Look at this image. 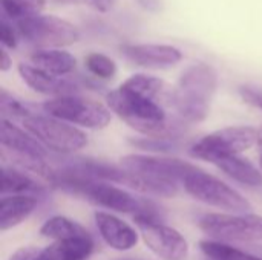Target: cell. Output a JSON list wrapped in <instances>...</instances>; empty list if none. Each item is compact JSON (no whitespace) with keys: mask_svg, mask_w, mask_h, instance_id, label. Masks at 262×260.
I'll list each match as a JSON object with an SVG mask.
<instances>
[{"mask_svg":"<svg viewBox=\"0 0 262 260\" xmlns=\"http://www.w3.org/2000/svg\"><path fill=\"white\" fill-rule=\"evenodd\" d=\"M51 185L66 193L81 196L89 202L107 210L158 219V211H157L158 208L154 205V202L137 198L127 190L120 188L111 182H103L88 178L71 164L54 173V179Z\"/></svg>","mask_w":262,"mask_h":260,"instance_id":"1","label":"cell"},{"mask_svg":"<svg viewBox=\"0 0 262 260\" xmlns=\"http://www.w3.org/2000/svg\"><path fill=\"white\" fill-rule=\"evenodd\" d=\"M107 107L130 129L147 136L177 139L183 133L184 121L170 118L158 101L135 93L123 86L106 95Z\"/></svg>","mask_w":262,"mask_h":260,"instance_id":"2","label":"cell"},{"mask_svg":"<svg viewBox=\"0 0 262 260\" xmlns=\"http://www.w3.org/2000/svg\"><path fill=\"white\" fill-rule=\"evenodd\" d=\"M120 166L132 175V190L163 198L177 196L186 175L196 167L181 159L150 155H126Z\"/></svg>","mask_w":262,"mask_h":260,"instance_id":"3","label":"cell"},{"mask_svg":"<svg viewBox=\"0 0 262 260\" xmlns=\"http://www.w3.org/2000/svg\"><path fill=\"white\" fill-rule=\"evenodd\" d=\"M218 87L216 70L206 63L189 66L172 92V109L184 123H201L209 115Z\"/></svg>","mask_w":262,"mask_h":260,"instance_id":"4","label":"cell"},{"mask_svg":"<svg viewBox=\"0 0 262 260\" xmlns=\"http://www.w3.org/2000/svg\"><path fill=\"white\" fill-rule=\"evenodd\" d=\"M0 144L3 152L11 155L14 164L20 169L29 170L34 175L49 181L52 184L54 170L48 166V149H45L31 133H26L17 127L12 121L3 120L0 123Z\"/></svg>","mask_w":262,"mask_h":260,"instance_id":"5","label":"cell"},{"mask_svg":"<svg viewBox=\"0 0 262 260\" xmlns=\"http://www.w3.org/2000/svg\"><path fill=\"white\" fill-rule=\"evenodd\" d=\"M181 185L187 195L206 205L229 213H249L252 210V204L238 190L198 167L186 175Z\"/></svg>","mask_w":262,"mask_h":260,"instance_id":"6","label":"cell"},{"mask_svg":"<svg viewBox=\"0 0 262 260\" xmlns=\"http://www.w3.org/2000/svg\"><path fill=\"white\" fill-rule=\"evenodd\" d=\"M21 124L45 149L57 153H74L88 146V136L77 126L48 113L31 112Z\"/></svg>","mask_w":262,"mask_h":260,"instance_id":"7","label":"cell"},{"mask_svg":"<svg viewBox=\"0 0 262 260\" xmlns=\"http://www.w3.org/2000/svg\"><path fill=\"white\" fill-rule=\"evenodd\" d=\"M43 112L58 118L72 126H81L86 129H104L111 124V109L100 101L84 98L80 95H64L46 100Z\"/></svg>","mask_w":262,"mask_h":260,"instance_id":"8","label":"cell"},{"mask_svg":"<svg viewBox=\"0 0 262 260\" xmlns=\"http://www.w3.org/2000/svg\"><path fill=\"white\" fill-rule=\"evenodd\" d=\"M258 143V130L250 126H233L212 132L190 147V155L213 162L224 156H238Z\"/></svg>","mask_w":262,"mask_h":260,"instance_id":"9","label":"cell"},{"mask_svg":"<svg viewBox=\"0 0 262 260\" xmlns=\"http://www.w3.org/2000/svg\"><path fill=\"white\" fill-rule=\"evenodd\" d=\"M198 225L213 241H262V216L255 213H209Z\"/></svg>","mask_w":262,"mask_h":260,"instance_id":"10","label":"cell"},{"mask_svg":"<svg viewBox=\"0 0 262 260\" xmlns=\"http://www.w3.org/2000/svg\"><path fill=\"white\" fill-rule=\"evenodd\" d=\"M18 35L38 49H60L78 40L77 28L55 15H35L17 21Z\"/></svg>","mask_w":262,"mask_h":260,"instance_id":"11","label":"cell"},{"mask_svg":"<svg viewBox=\"0 0 262 260\" xmlns=\"http://www.w3.org/2000/svg\"><path fill=\"white\" fill-rule=\"evenodd\" d=\"M134 221L147 248L160 259L184 260L187 257L189 244L178 230L149 216H134Z\"/></svg>","mask_w":262,"mask_h":260,"instance_id":"12","label":"cell"},{"mask_svg":"<svg viewBox=\"0 0 262 260\" xmlns=\"http://www.w3.org/2000/svg\"><path fill=\"white\" fill-rule=\"evenodd\" d=\"M121 52L129 61L149 69L170 67L183 60L181 51L170 44H124Z\"/></svg>","mask_w":262,"mask_h":260,"instance_id":"13","label":"cell"},{"mask_svg":"<svg viewBox=\"0 0 262 260\" xmlns=\"http://www.w3.org/2000/svg\"><path fill=\"white\" fill-rule=\"evenodd\" d=\"M18 74L21 80L34 90L41 95H48L52 98L64 97V95H77L78 93V84L72 80H68L64 77H55L51 75L34 64H18Z\"/></svg>","mask_w":262,"mask_h":260,"instance_id":"14","label":"cell"},{"mask_svg":"<svg viewBox=\"0 0 262 260\" xmlns=\"http://www.w3.org/2000/svg\"><path fill=\"white\" fill-rule=\"evenodd\" d=\"M94 219L101 239L111 248L117 251H127L138 244V233L123 219L106 211H97Z\"/></svg>","mask_w":262,"mask_h":260,"instance_id":"15","label":"cell"},{"mask_svg":"<svg viewBox=\"0 0 262 260\" xmlns=\"http://www.w3.org/2000/svg\"><path fill=\"white\" fill-rule=\"evenodd\" d=\"M38 199L32 195L2 196L0 199V231H6L25 222L37 208Z\"/></svg>","mask_w":262,"mask_h":260,"instance_id":"16","label":"cell"},{"mask_svg":"<svg viewBox=\"0 0 262 260\" xmlns=\"http://www.w3.org/2000/svg\"><path fill=\"white\" fill-rule=\"evenodd\" d=\"M212 164H215L229 178L246 187H262L261 170H258V167H255L249 159H244L239 155L218 158Z\"/></svg>","mask_w":262,"mask_h":260,"instance_id":"17","label":"cell"},{"mask_svg":"<svg viewBox=\"0 0 262 260\" xmlns=\"http://www.w3.org/2000/svg\"><path fill=\"white\" fill-rule=\"evenodd\" d=\"M31 63L55 77H64L77 66L75 57L63 49H38L31 55Z\"/></svg>","mask_w":262,"mask_h":260,"instance_id":"18","label":"cell"},{"mask_svg":"<svg viewBox=\"0 0 262 260\" xmlns=\"http://www.w3.org/2000/svg\"><path fill=\"white\" fill-rule=\"evenodd\" d=\"M43 192L45 188L21 169H15L12 166L8 167L5 164L2 166V184H0L2 196H12V195L37 196Z\"/></svg>","mask_w":262,"mask_h":260,"instance_id":"19","label":"cell"},{"mask_svg":"<svg viewBox=\"0 0 262 260\" xmlns=\"http://www.w3.org/2000/svg\"><path fill=\"white\" fill-rule=\"evenodd\" d=\"M40 234L43 238L52 239L54 242H58V241L86 236V234H89V231L83 225H80L78 222H75L66 216H54L41 225Z\"/></svg>","mask_w":262,"mask_h":260,"instance_id":"20","label":"cell"},{"mask_svg":"<svg viewBox=\"0 0 262 260\" xmlns=\"http://www.w3.org/2000/svg\"><path fill=\"white\" fill-rule=\"evenodd\" d=\"M60 260H88L94 251V239L91 234L58 241L49 245Z\"/></svg>","mask_w":262,"mask_h":260,"instance_id":"21","label":"cell"},{"mask_svg":"<svg viewBox=\"0 0 262 260\" xmlns=\"http://www.w3.org/2000/svg\"><path fill=\"white\" fill-rule=\"evenodd\" d=\"M200 248L209 260H262V257L250 254L244 250L235 248L226 242L213 241V239L201 241Z\"/></svg>","mask_w":262,"mask_h":260,"instance_id":"22","label":"cell"},{"mask_svg":"<svg viewBox=\"0 0 262 260\" xmlns=\"http://www.w3.org/2000/svg\"><path fill=\"white\" fill-rule=\"evenodd\" d=\"M45 3L46 0H2V9L8 18L21 21L40 15Z\"/></svg>","mask_w":262,"mask_h":260,"instance_id":"23","label":"cell"},{"mask_svg":"<svg viewBox=\"0 0 262 260\" xmlns=\"http://www.w3.org/2000/svg\"><path fill=\"white\" fill-rule=\"evenodd\" d=\"M0 112H2V118L3 120H9V121H23L32 110L25 106L20 100H17L15 97H12L11 93H8L5 89L0 90Z\"/></svg>","mask_w":262,"mask_h":260,"instance_id":"24","label":"cell"},{"mask_svg":"<svg viewBox=\"0 0 262 260\" xmlns=\"http://www.w3.org/2000/svg\"><path fill=\"white\" fill-rule=\"evenodd\" d=\"M84 64H86V69L92 75H95L98 78H103V80H109L117 74L115 61L112 58H109L107 55L100 54V52L89 54L86 57V60H84Z\"/></svg>","mask_w":262,"mask_h":260,"instance_id":"25","label":"cell"},{"mask_svg":"<svg viewBox=\"0 0 262 260\" xmlns=\"http://www.w3.org/2000/svg\"><path fill=\"white\" fill-rule=\"evenodd\" d=\"M129 143L135 147H140L143 150H155V152H169L177 147L175 139H163V138H130Z\"/></svg>","mask_w":262,"mask_h":260,"instance_id":"26","label":"cell"},{"mask_svg":"<svg viewBox=\"0 0 262 260\" xmlns=\"http://www.w3.org/2000/svg\"><path fill=\"white\" fill-rule=\"evenodd\" d=\"M9 260H60L51 247L35 248V247H23L18 248Z\"/></svg>","mask_w":262,"mask_h":260,"instance_id":"27","label":"cell"},{"mask_svg":"<svg viewBox=\"0 0 262 260\" xmlns=\"http://www.w3.org/2000/svg\"><path fill=\"white\" fill-rule=\"evenodd\" d=\"M17 35H18V32H15L14 26L11 23H8V20L3 18L0 21V43H2V48L15 49L17 48Z\"/></svg>","mask_w":262,"mask_h":260,"instance_id":"28","label":"cell"},{"mask_svg":"<svg viewBox=\"0 0 262 260\" xmlns=\"http://www.w3.org/2000/svg\"><path fill=\"white\" fill-rule=\"evenodd\" d=\"M239 95L246 103H249L253 107H258L262 110V89L253 87V86H241Z\"/></svg>","mask_w":262,"mask_h":260,"instance_id":"29","label":"cell"},{"mask_svg":"<svg viewBox=\"0 0 262 260\" xmlns=\"http://www.w3.org/2000/svg\"><path fill=\"white\" fill-rule=\"evenodd\" d=\"M91 3L101 12H109L114 9L117 0H91Z\"/></svg>","mask_w":262,"mask_h":260,"instance_id":"30","label":"cell"},{"mask_svg":"<svg viewBox=\"0 0 262 260\" xmlns=\"http://www.w3.org/2000/svg\"><path fill=\"white\" fill-rule=\"evenodd\" d=\"M11 64H12V61H11V57L6 51V48H0V70L6 72L11 67Z\"/></svg>","mask_w":262,"mask_h":260,"instance_id":"31","label":"cell"},{"mask_svg":"<svg viewBox=\"0 0 262 260\" xmlns=\"http://www.w3.org/2000/svg\"><path fill=\"white\" fill-rule=\"evenodd\" d=\"M137 2L143 9H147V11H160L163 6L161 0H137Z\"/></svg>","mask_w":262,"mask_h":260,"instance_id":"32","label":"cell"},{"mask_svg":"<svg viewBox=\"0 0 262 260\" xmlns=\"http://www.w3.org/2000/svg\"><path fill=\"white\" fill-rule=\"evenodd\" d=\"M258 159H259V167L262 172V127L258 130Z\"/></svg>","mask_w":262,"mask_h":260,"instance_id":"33","label":"cell"},{"mask_svg":"<svg viewBox=\"0 0 262 260\" xmlns=\"http://www.w3.org/2000/svg\"><path fill=\"white\" fill-rule=\"evenodd\" d=\"M57 3H88L91 0H54Z\"/></svg>","mask_w":262,"mask_h":260,"instance_id":"34","label":"cell"},{"mask_svg":"<svg viewBox=\"0 0 262 260\" xmlns=\"http://www.w3.org/2000/svg\"><path fill=\"white\" fill-rule=\"evenodd\" d=\"M117 260H141V259H132V257H124V259H117Z\"/></svg>","mask_w":262,"mask_h":260,"instance_id":"35","label":"cell"}]
</instances>
